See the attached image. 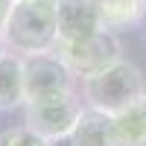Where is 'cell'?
I'll list each match as a JSON object with an SVG mask.
<instances>
[{"mask_svg":"<svg viewBox=\"0 0 146 146\" xmlns=\"http://www.w3.org/2000/svg\"><path fill=\"white\" fill-rule=\"evenodd\" d=\"M105 29L91 0H56V44L82 41Z\"/></svg>","mask_w":146,"mask_h":146,"instance_id":"6","label":"cell"},{"mask_svg":"<svg viewBox=\"0 0 146 146\" xmlns=\"http://www.w3.org/2000/svg\"><path fill=\"white\" fill-rule=\"evenodd\" d=\"M23 123L32 129L35 135H41L44 140H62L73 123L82 114V102L76 100V94H53V96H38V100H27L23 102Z\"/></svg>","mask_w":146,"mask_h":146,"instance_id":"4","label":"cell"},{"mask_svg":"<svg viewBox=\"0 0 146 146\" xmlns=\"http://www.w3.org/2000/svg\"><path fill=\"white\" fill-rule=\"evenodd\" d=\"M3 44L12 53H38L56 47V0H15L3 27Z\"/></svg>","mask_w":146,"mask_h":146,"instance_id":"1","label":"cell"},{"mask_svg":"<svg viewBox=\"0 0 146 146\" xmlns=\"http://www.w3.org/2000/svg\"><path fill=\"white\" fill-rule=\"evenodd\" d=\"M56 53L64 58V64L73 70L76 79H88L117 64L123 58V44L114 35V29H100L82 41L56 44Z\"/></svg>","mask_w":146,"mask_h":146,"instance_id":"3","label":"cell"},{"mask_svg":"<svg viewBox=\"0 0 146 146\" xmlns=\"http://www.w3.org/2000/svg\"><path fill=\"white\" fill-rule=\"evenodd\" d=\"M143 94H146L143 73L126 58H120L117 64H111L96 76L82 79V96L88 102V108H96L108 117L137 105L143 100Z\"/></svg>","mask_w":146,"mask_h":146,"instance_id":"2","label":"cell"},{"mask_svg":"<svg viewBox=\"0 0 146 146\" xmlns=\"http://www.w3.org/2000/svg\"><path fill=\"white\" fill-rule=\"evenodd\" d=\"M21 67H23V91H27V100L67 94L76 85L73 70L56 53V47L53 50H38V53L21 56Z\"/></svg>","mask_w":146,"mask_h":146,"instance_id":"5","label":"cell"},{"mask_svg":"<svg viewBox=\"0 0 146 146\" xmlns=\"http://www.w3.org/2000/svg\"><path fill=\"white\" fill-rule=\"evenodd\" d=\"M12 3H15V0H0V35H3V27H6V21H9Z\"/></svg>","mask_w":146,"mask_h":146,"instance_id":"12","label":"cell"},{"mask_svg":"<svg viewBox=\"0 0 146 146\" xmlns=\"http://www.w3.org/2000/svg\"><path fill=\"white\" fill-rule=\"evenodd\" d=\"M0 146H50V140H44L41 135H35L27 126H15L0 135Z\"/></svg>","mask_w":146,"mask_h":146,"instance_id":"11","label":"cell"},{"mask_svg":"<svg viewBox=\"0 0 146 146\" xmlns=\"http://www.w3.org/2000/svg\"><path fill=\"white\" fill-rule=\"evenodd\" d=\"M6 53V44H3V35H0V56Z\"/></svg>","mask_w":146,"mask_h":146,"instance_id":"13","label":"cell"},{"mask_svg":"<svg viewBox=\"0 0 146 146\" xmlns=\"http://www.w3.org/2000/svg\"><path fill=\"white\" fill-rule=\"evenodd\" d=\"M50 146H114L111 137V117L96 111V108H82L79 120L62 140H53Z\"/></svg>","mask_w":146,"mask_h":146,"instance_id":"7","label":"cell"},{"mask_svg":"<svg viewBox=\"0 0 146 146\" xmlns=\"http://www.w3.org/2000/svg\"><path fill=\"white\" fill-rule=\"evenodd\" d=\"M143 6H146V0H143Z\"/></svg>","mask_w":146,"mask_h":146,"instance_id":"15","label":"cell"},{"mask_svg":"<svg viewBox=\"0 0 146 146\" xmlns=\"http://www.w3.org/2000/svg\"><path fill=\"white\" fill-rule=\"evenodd\" d=\"M105 29H120L135 23L143 12V0H91Z\"/></svg>","mask_w":146,"mask_h":146,"instance_id":"10","label":"cell"},{"mask_svg":"<svg viewBox=\"0 0 146 146\" xmlns=\"http://www.w3.org/2000/svg\"><path fill=\"white\" fill-rule=\"evenodd\" d=\"M114 146H146V111L143 105H131L111 117Z\"/></svg>","mask_w":146,"mask_h":146,"instance_id":"9","label":"cell"},{"mask_svg":"<svg viewBox=\"0 0 146 146\" xmlns=\"http://www.w3.org/2000/svg\"><path fill=\"white\" fill-rule=\"evenodd\" d=\"M27 102V91H23V67L21 56L3 53L0 56V111H12Z\"/></svg>","mask_w":146,"mask_h":146,"instance_id":"8","label":"cell"},{"mask_svg":"<svg viewBox=\"0 0 146 146\" xmlns=\"http://www.w3.org/2000/svg\"><path fill=\"white\" fill-rule=\"evenodd\" d=\"M140 105H143V111H146V94H143V100H140Z\"/></svg>","mask_w":146,"mask_h":146,"instance_id":"14","label":"cell"}]
</instances>
